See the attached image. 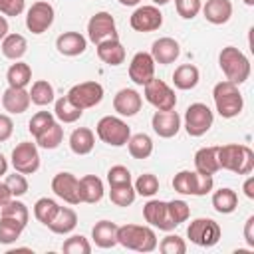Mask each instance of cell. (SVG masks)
<instances>
[{"label":"cell","mask_w":254,"mask_h":254,"mask_svg":"<svg viewBox=\"0 0 254 254\" xmlns=\"http://www.w3.org/2000/svg\"><path fill=\"white\" fill-rule=\"evenodd\" d=\"M54 18H56L54 6H52L50 2H46V0H38V2H34V4L28 8V12H26V28H28L32 34L40 36V34H44L46 30L52 28Z\"/></svg>","instance_id":"7c38bea8"},{"label":"cell","mask_w":254,"mask_h":254,"mask_svg":"<svg viewBox=\"0 0 254 254\" xmlns=\"http://www.w3.org/2000/svg\"><path fill=\"white\" fill-rule=\"evenodd\" d=\"M242 190H244V194H246L248 198H254V177H248V179L244 181Z\"/></svg>","instance_id":"11a10c76"},{"label":"cell","mask_w":254,"mask_h":254,"mask_svg":"<svg viewBox=\"0 0 254 254\" xmlns=\"http://www.w3.org/2000/svg\"><path fill=\"white\" fill-rule=\"evenodd\" d=\"M24 224H20L14 218L8 216H0V244H14L22 232H24Z\"/></svg>","instance_id":"f35d334b"},{"label":"cell","mask_w":254,"mask_h":254,"mask_svg":"<svg viewBox=\"0 0 254 254\" xmlns=\"http://www.w3.org/2000/svg\"><path fill=\"white\" fill-rule=\"evenodd\" d=\"M127 149L133 159H147L153 153V139L147 133H135L129 137Z\"/></svg>","instance_id":"e575fe53"},{"label":"cell","mask_w":254,"mask_h":254,"mask_svg":"<svg viewBox=\"0 0 254 254\" xmlns=\"http://www.w3.org/2000/svg\"><path fill=\"white\" fill-rule=\"evenodd\" d=\"M133 189L141 196H153V194L159 192V179L153 173H143V175L137 177Z\"/></svg>","instance_id":"b9f144b4"},{"label":"cell","mask_w":254,"mask_h":254,"mask_svg":"<svg viewBox=\"0 0 254 254\" xmlns=\"http://www.w3.org/2000/svg\"><path fill=\"white\" fill-rule=\"evenodd\" d=\"M56 48L62 56L75 58L87 50V38L79 32H64L56 38Z\"/></svg>","instance_id":"7402d4cb"},{"label":"cell","mask_w":254,"mask_h":254,"mask_svg":"<svg viewBox=\"0 0 254 254\" xmlns=\"http://www.w3.org/2000/svg\"><path fill=\"white\" fill-rule=\"evenodd\" d=\"M52 190L67 204H79V179L73 173L62 171L52 179Z\"/></svg>","instance_id":"9a60e30c"},{"label":"cell","mask_w":254,"mask_h":254,"mask_svg":"<svg viewBox=\"0 0 254 254\" xmlns=\"http://www.w3.org/2000/svg\"><path fill=\"white\" fill-rule=\"evenodd\" d=\"M30 99L34 105L38 107H44V105H50L52 101H56V93H54V85L48 81V79H38L32 83V89H30Z\"/></svg>","instance_id":"d590c367"},{"label":"cell","mask_w":254,"mask_h":254,"mask_svg":"<svg viewBox=\"0 0 254 254\" xmlns=\"http://www.w3.org/2000/svg\"><path fill=\"white\" fill-rule=\"evenodd\" d=\"M149 54L153 56L155 64H159V65H169V64H173V62H177V58L181 56V46H179V42H177L175 38L165 36V38H159V40L153 42Z\"/></svg>","instance_id":"ffe728a7"},{"label":"cell","mask_w":254,"mask_h":254,"mask_svg":"<svg viewBox=\"0 0 254 254\" xmlns=\"http://www.w3.org/2000/svg\"><path fill=\"white\" fill-rule=\"evenodd\" d=\"M95 147V133L89 127H77L69 135V149L75 155H89Z\"/></svg>","instance_id":"83f0119b"},{"label":"cell","mask_w":254,"mask_h":254,"mask_svg":"<svg viewBox=\"0 0 254 254\" xmlns=\"http://www.w3.org/2000/svg\"><path fill=\"white\" fill-rule=\"evenodd\" d=\"M187 236L192 244L210 248V246L218 244V240L222 236V228L212 218H194V220H190V224L187 228Z\"/></svg>","instance_id":"52a82bcc"},{"label":"cell","mask_w":254,"mask_h":254,"mask_svg":"<svg viewBox=\"0 0 254 254\" xmlns=\"http://www.w3.org/2000/svg\"><path fill=\"white\" fill-rule=\"evenodd\" d=\"M212 187H214L212 175H200L196 171H179L173 177V189L179 194L204 196L212 190Z\"/></svg>","instance_id":"8992f818"},{"label":"cell","mask_w":254,"mask_h":254,"mask_svg":"<svg viewBox=\"0 0 254 254\" xmlns=\"http://www.w3.org/2000/svg\"><path fill=\"white\" fill-rule=\"evenodd\" d=\"M200 79V73H198V67L192 65V64H181L175 71H173V83L177 89H183V91H189V89H194L196 83Z\"/></svg>","instance_id":"f546056e"},{"label":"cell","mask_w":254,"mask_h":254,"mask_svg":"<svg viewBox=\"0 0 254 254\" xmlns=\"http://www.w3.org/2000/svg\"><path fill=\"white\" fill-rule=\"evenodd\" d=\"M117 244L135 252H153L157 248V234L151 226L141 224H123L117 228Z\"/></svg>","instance_id":"7a4b0ae2"},{"label":"cell","mask_w":254,"mask_h":254,"mask_svg":"<svg viewBox=\"0 0 254 254\" xmlns=\"http://www.w3.org/2000/svg\"><path fill=\"white\" fill-rule=\"evenodd\" d=\"M246 6H254V0H242Z\"/></svg>","instance_id":"94428289"},{"label":"cell","mask_w":254,"mask_h":254,"mask_svg":"<svg viewBox=\"0 0 254 254\" xmlns=\"http://www.w3.org/2000/svg\"><path fill=\"white\" fill-rule=\"evenodd\" d=\"M0 50H2L4 58L12 60V62H18L28 52V42H26V38L22 34H8L0 42Z\"/></svg>","instance_id":"4dcf8cb0"},{"label":"cell","mask_w":254,"mask_h":254,"mask_svg":"<svg viewBox=\"0 0 254 254\" xmlns=\"http://www.w3.org/2000/svg\"><path fill=\"white\" fill-rule=\"evenodd\" d=\"M52 123H56L54 113H50V111H38V113L32 115V119H30V123H28V131H30L32 137L36 139V137L42 135Z\"/></svg>","instance_id":"7bdbcfd3"},{"label":"cell","mask_w":254,"mask_h":254,"mask_svg":"<svg viewBox=\"0 0 254 254\" xmlns=\"http://www.w3.org/2000/svg\"><path fill=\"white\" fill-rule=\"evenodd\" d=\"M143 93H145V99H147L157 111H169V109H175V105H177V95H175V91H173L171 85L165 83L163 79L153 77L151 81H147V83L143 85Z\"/></svg>","instance_id":"30bf717a"},{"label":"cell","mask_w":254,"mask_h":254,"mask_svg":"<svg viewBox=\"0 0 254 254\" xmlns=\"http://www.w3.org/2000/svg\"><path fill=\"white\" fill-rule=\"evenodd\" d=\"M58 210H60V204H58L54 198H48V196L38 198L36 204H34V216H36V220L42 222L44 226H48V224L54 220V216H56Z\"/></svg>","instance_id":"74e56055"},{"label":"cell","mask_w":254,"mask_h":254,"mask_svg":"<svg viewBox=\"0 0 254 254\" xmlns=\"http://www.w3.org/2000/svg\"><path fill=\"white\" fill-rule=\"evenodd\" d=\"M117 224L111 220H99L91 228V240L99 248H113L117 246Z\"/></svg>","instance_id":"d4e9b609"},{"label":"cell","mask_w":254,"mask_h":254,"mask_svg":"<svg viewBox=\"0 0 254 254\" xmlns=\"http://www.w3.org/2000/svg\"><path fill=\"white\" fill-rule=\"evenodd\" d=\"M10 198H14L12 192H10V189L6 187V183H0V206H4Z\"/></svg>","instance_id":"db71d44e"},{"label":"cell","mask_w":254,"mask_h":254,"mask_svg":"<svg viewBox=\"0 0 254 254\" xmlns=\"http://www.w3.org/2000/svg\"><path fill=\"white\" fill-rule=\"evenodd\" d=\"M121 6H137L141 0H117Z\"/></svg>","instance_id":"680465c9"},{"label":"cell","mask_w":254,"mask_h":254,"mask_svg":"<svg viewBox=\"0 0 254 254\" xmlns=\"http://www.w3.org/2000/svg\"><path fill=\"white\" fill-rule=\"evenodd\" d=\"M151 127L153 131L163 137V139H171L179 133L181 129V115L175 111V109H169V111H155L153 117H151Z\"/></svg>","instance_id":"d6986e66"},{"label":"cell","mask_w":254,"mask_h":254,"mask_svg":"<svg viewBox=\"0 0 254 254\" xmlns=\"http://www.w3.org/2000/svg\"><path fill=\"white\" fill-rule=\"evenodd\" d=\"M167 2H171V0H153V4H155V6H165Z\"/></svg>","instance_id":"91938a15"},{"label":"cell","mask_w":254,"mask_h":254,"mask_svg":"<svg viewBox=\"0 0 254 254\" xmlns=\"http://www.w3.org/2000/svg\"><path fill=\"white\" fill-rule=\"evenodd\" d=\"M200 10L204 14V20L214 26H222L232 18V2L230 0H206Z\"/></svg>","instance_id":"603a6c76"},{"label":"cell","mask_w":254,"mask_h":254,"mask_svg":"<svg viewBox=\"0 0 254 254\" xmlns=\"http://www.w3.org/2000/svg\"><path fill=\"white\" fill-rule=\"evenodd\" d=\"M107 183L109 187H117V185H133L131 181V171L123 165H113L107 171Z\"/></svg>","instance_id":"c3c4849f"},{"label":"cell","mask_w":254,"mask_h":254,"mask_svg":"<svg viewBox=\"0 0 254 254\" xmlns=\"http://www.w3.org/2000/svg\"><path fill=\"white\" fill-rule=\"evenodd\" d=\"M12 133H14V123H12L10 115L0 113V143L8 141L12 137Z\"/></svg>","instance_id":"816d5d0a"},{"label":"cell","mask_w":254,"mask_h":254,"mask_svg":"<svg viewBox=\"0 0 254 254\" xmlns=\"http://www.w3.org/2000/svg\"><path fill=\"white\" fill-rule=\"evenodd\" d=\"M115 38H119L117 26H115V18L105 10L95 12L87 22V40L97 46L101 42L115 40Z\"/></svg>","instance_id":"8fae6325"},{"label":"cell","mask_w":254,"mask_h":254,"mask_svg":"<svg viewBox=\"0 0 254 254\" xmlns=\"http://www.w3.org/2000/svg\"><path fill=\"white\" fill-rule=\"evenodd\" d=\"M32 99H30V91H26V87H10L2 93V107L4 111H8L10 115H20L24 111H28Z\"/></svg>","instance_id":"44dd1931"},{"label":"cell","mask_w":254,"mask_h":254,"mask_svg":"<svg viewBox=\"0 0 254 254\" xmlns=\"http://www.w3.org/2000/svg\"><path fill=\"white\" fill-rule=\"evenodd\" d=\"M175 8L183 20H192L202 8V0H175Z\"/></svg>","instance_id":"681fc988"},{"label":"cell","mask_w":254,"mask_h":254,"mask_svg":"<svg viewBox=\"0 0 254 254\" xmlns=\"http://www.w3.org/2000/svg\"><path fill=\"white\" fill-rule=\"evenodd\" d=\"M10 163L14 167V171L22 173V175H34L40 169V153H38V145L32 141H22L12 149L10 155Z\"/></svg>","instance_id":"9c48e42d"},{"label":"cell","mask_w":254,"mask_h":254,"mask_svg":"<svg viewBox=\"0 0 254 254\" xmlns=\"http://www.w3.org/2000/svg\"><path fill=\"white\" fill-rule=\"evenodd\" d=\"M103 181L97 175H85L79 179V202L95 204L103 198Z\"/></svg>","instance_id":"cb8c5ba5"},{"label":"cell","mask_w":254,"mask_h":254,"mask_svg":"<svg viewBox=\"0 0 254 254\" xmlns=\"http://www.w3.org/2000/svg\"><path fill=\"white\" fill-rule=\"evenodd\" d=\"M218 65L222 73L226 75L228 81L240 85L250 77V60L236 48V46H226L218 54Z\"/></svg>","instance_id":"277c9868"},{"label":"cell","mask_w":254,"mask_h":254,"mask_svg":"<svg viewBox=\"0 0 254 254\" xmlns=\"http://www.w3.org/2000/svg\"><path fill=\"white\" fill-rule=\"evenodd\" d=\"M8 30H10V28H8V20H6V16L0 14V42L8 36Z\"/></svg>","instance_id":"9f6ffc18"},{"label":"cell","mask_w":254,"mask_h":254,"mask_svg":"<svg viewBox=\"0 0 254 254\" xmlns=\"http://www.w3.org/2000/svg\"><path fill=\"white\" fill-rule=\"evenodd\" d=\"M95 48H97V58L107 65H121L125 62V48L119 42V38L101 42Z\"/></svg>","instance_id":"484cf974"},{"label":"cell","mask_w":254,"mask_h":254,"mask_svg":"<svg viewBox=\"0 0 254 254\" xmlns=\"http://www.w3.org/2000/svg\"><path fill=\"white\" fill-rule=\"evenodd\" d=\"M167 208H169V216H171V220L175 222V226L187 222L189 216H190V208H189V204H187L185 200H181V198L167 200Z\"/></svg>","instance_id":"f6af8a7d"},{"label":"cell","mask_w":254,"mask_h":254,"mask_svg":"<svg viewBox=\"0 0 254 254\" xmlns=\"http://www.w3.org/2000/svg\"><path fill=\"white\" fill-rule=\"evenodd\" d=\"M75 226H77V214H75V210L69 208V206H60V210L56 212L54 220L48 224V228H50L54 234H62V236L69 234Z\"/></svg>","instance_id":"f1b7e54d"},{"label":"cell","mask_w":254,"mask_h":254,"mask_svg":"<svg viewBox=\"0 0 254 254\" xmlns=\"http://www.w3.org/2000/svg\"><path fill=\"white\" fill-rule=\"evenodd\" d=\"M95 133H97L99 141H103L105 145H109V147H123V145H127V141L131 137V127L121 117L105 115V117H101L97 121Z\"/></svg>","instance_id":"5b68a950"},{"label":"cell","mask_w":254,"mask_h":254,"mask_svg":"<svg viewBox=\"0 0 254 254\" xmlns=\"http://www.w3.org/2000/svg\"><path fill=\"white\" fill-rule=\"evenodd\" d=\"M244 242L248 248H254V216H248L244 222Z\"/></svg>","instance_id":"f5cc1de1"},{"label":"cell","mask_w":254,"mask_h":254,"mask_svg":"<svg viewBox=\"0 0 254 254\" xmlns=\"http://www.w3.org/2000/svg\"><path fill=\"white\" fill-rule=\"evenodd\" d=\"M212 99H214V107H216L218 115L224 119H232V117L240 115V111L244 107V97H242L238 85L228 79L218 81L214 85Z\"/></svg>","instance_id":"3957f363"},{"label":"cell","mask_w":254,"mask_h":254,"mask_svg":"<svg viewBox=\"0 0 254 254\" xmlns=\"http://www.w3.org/2000/svg\"><path fill=\"white\" fill-rule=\"evenodd\" d=\"M194 171L200 175H214L218 167V147H202L194 153Z\"/></svg>","instance_id":"4316f807"},{"label":"cell","mask_w":254,"mask_h":254,"mask_svg":"<svg viewBox=\"0 0 254 254\" xmlns=\"http://www.w3.org/2000/svg\"><path fill=\"white\" fill-rule=\"evenodd\" d=\"M67 97L73 105H77L79 109H91L95 105L101 103L103 99V85L97 83V81H81V83H75L69 91H67Z\"/></svg>","instance_id":"4fadbf2b"},{"label":"cell","mask_w":254,"mask_h":254,"mask_svg":"<svg viewBox=\"0 0 254 254\" xmlns=\"http://www.w3.org/2000/svg\"><path fill=\"white\" fill-rule=\"evenodd\" d=\"M137 198V192L133 189V185H117V187H109V200L115 206H129L133 204Z\"/></svg>","instance_id":"ab89813d"},{"label":"cell","mask_w":254,"mask_h":254,"mask_svg":"<svg viewBox=\"0 0 254 254\" xmlns=\"http://www.w3.org/2000/svg\"><path fill=\"white\" fill-rule=\"evenodd\" d=\"M26 8V0H0L2 16H20Z\"/></svg>","instance_id":"f907efd6"},{"label":"cell","mask_w":254,"mask_h":254,"mask_svg":"<svg viewBox=\"0 0 254 254\" xmlns=\"http://www.w3.org/2000/svg\"><path fill=\"white\" fill-rule=\"evenodd\" d=\"M143 218L149 226L153 228H159V230H165V232H171L175 230V222L171 220L169 216V208H167V200H159V198H151L145 202L143 206Z\"/></svg>","instance_id":"5bb4252c"},{"label":"cell","mask_w":254,"mask_h":254,"mask_svg":"<svg viewBox=\"0 0 254 254\" xmlns=\"http://www.w3.org/2000/svg\"><path fill=\"white\" fill-rule=\"evenodd\" d=\"M0 216H8V218H14L18 220L20 224H28V218H30V212H28V206L22 202V200H16V198H10L4 206H0Z\"/></svg>","instance_id":"60d3db41"},{"label":"cell","mask_w":254,"mask_h":254,"mask_svg":"<svg viewBox=\"0 0 254 254\" xmlns=\"http://www.w3.org/2000/svg\"><path fill=\"white\" fill-rule=\"evenodd\" d=\"M4 183H6V187L10 189V192H12L14 198H18V196H22V194L28 192V179H26V175H22V173H18V171H14L12 175L6 173Z\"/></svg>","instance_id":"7dc6e473"},{"label":"cell","mask_w":254,"mask_h":254,"mask_svg":"<svg viewBox=\"0 0 254 254\" xmlns=\"http://www.w3.org/2000/svg\"><path fill=\"white\" fill-rule=\"evenodd\" d=\"M212 208L218 212V214H230L238 208V194L236 190L224 187V189H218L212 192Z\"/></svg>","instance_id":"1f68e13d"},{"label":"cell","mask_w":254,"mask_h":254,"mask_svg":"<svg viewBox=\"0 0 254 254\" xmlns=\"http://www.w3.org/2000/svg\"><path fill=\"white\" fill-rule=\"evenodd\" d=\"M6 81L10 87H26L32 81V67L22 60L14 62L6 71Z\"/></svg>","instance_id":"836d02e7"},{"label":"cell","mask_w":254,"mask_h":254,"mask_svg":"<svg viewBox=\"0 0 254 254\" xmlns=\"http://www.w3.org/2000/svg\"><path fill=\"white\" fill-rule=\"evenodd\" d=\"M64 141V127L62 123H52L42 135L36 137V145L42 147V149H58Z\"/></svg>","instance_id":"8d00e7d4"},{"label":"cell","mask_w":254,"mask_h":254,"mask_svg":"<svg viewBox=\"0 0 254 254\" xmlns=\"http://www.w3.org/2000/svg\"><path fill=\"white\" fill-rule=\"evenodd\" d=\"M6 173H8V161H6V157L0 153V177L6 175Z\"/></svg>","instance_id":"6f0895ef"},{"label":"cell","mask_w":254,"mask_h":254,"mask_svg":"<svg viewBox=\"0 0 254 254\" xmlns=\"http://www.w3.org/2000/svg\"><path fill=\"white\" fill-rule=\"evenodd\" d=\"M129 77L137 85H145L155 77V60L149 52H137L129 64Z\"/></svg>","instance_id":"e0dca14e"},{"label":"cell","mask_w":254,"mask_h":254,"mask_svg":"<svg viewBox=\"0 0 254 254\" xmlns=\"http://www.w3.org/2000/svg\"><path fill=\"white\" fill-rule=\"evenodd\" d=\"M218 167L236 175H250L254 169V151L248 145H220L218 147Z\"/></svg>","instance_id":"6da1fadb"},{"label":"cell","mask_w":254,"mask_h":254,"mask_svg":"<svg viewBox=\"0 0 254 254\" xmlns=\"http://www.w3.org/2000/svg\"><path fill=\"white\" fill-rule=\"evenodd\" d=\"M214 123V115L206 103H190L185 111V131L190 137H202Z\"/></svg>","instance_id":"ba28073f"},{"label":"cell","mask_w":254,"mask_h":254,"mask_svg":"<svg viewBox=\"0 0 254 254\" xmlns=\"http://www.w3.org/2000/svg\"><path fill=\"white\" fill-rule=\"evenodd\" d=\"M81 115H83V109H79L77 105H73L67 95L56 99V103H54V117L60 123H75Z\"/></svg>","instance_id":"d6a6232c"},{"label":"cell","mask_w":254,"mask_h":254,"mask_svg":"<svg viewBox=\"0 0 254 254\" xmlns=\"http://www.w3.org/2000/svg\"><path fill=\"white\" fill-rule=\"evenodd\" d=\"M141 105H143V97L137 89H131V87H123L115 93L113 97V109L121 115V117H133L141 111Z\"/></svg>","instance_id":"ac0fdd59"},{"label":"cell","mask_w":254,"mask_h":254,"mask_svg":"<svg viewBox=\"0 0 254 254\" xmlns=\"http://www.w3.org/2000/svg\"><path fill=\"white\" fill-rule=\"evenodd\" d=\"M62 250H64L65 254H89V252H91V244H89V240H87L85 236H81V234H71L69 238L64 240Z\"/></svg>","instance_id":"ee69618b"},{"label":"cell","mask_w":254,"mask_h":254,"mask_svg":"<svg viewBox=\"0 0 254 254\" xmlns=\"http://www.w3.org/2000/svg\"><path fill=\"white\" fill-rule=\"evenodd\" d=\"M157 246L163 254H185L187 252V242L177 234H167L161 242H157Z\"/></svg>","instance_id":"bcb514c9"},{"label":"cell","mask_w":254,"mask_h":254,"mask_svg":"<svg viewBox=\"0 0 254 254\" xmlns=\"http://www.w3.org/2000/svg\"><path fill=\"white\" fill-rule=\"evenodd\" d=\"M129 24H131V28L135 32H143V34L155 32V30H159L163 26V14L155 4L153 6H139L131 14Z\"/></svg>","instance_id":"2e32d148"}]
</instances>
